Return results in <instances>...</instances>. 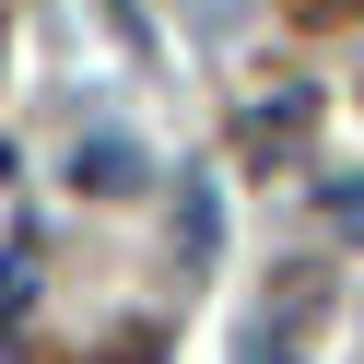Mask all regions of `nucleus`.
<instances>
[{"label":"nucleus","mask_w":364,"mask_h":364,"mask_svg":"<svg viewBox=\"0 0 364 364\" xmlns=\"http://www.w3.org/2000/svg\"><path fill=\"white\" fill-rule=\"evenodd\" d=\"M71 176H82V188H129V176H141V153H129V141H82Z\"/></svg>","instance_id":"obj_1"},{"label":"nucleus","mask_w":364,"mask_h":364,"mask_svg":"<svg viewBox=\"0 0 364 364\" xmlns=\"http://www.w3.org/2000/svg\"><path fill=\"white\" fill-rule=\"evenodd\" d=\"M24 306H36V259H0V341L24 329Z\"/></svg>","instance_id":"obj_2"},{"label":"nucleus","mask_w":364,"mask_h":364,"mask_svg":"<svg viewBox=\"0 0 364 364\" xmlns=\"http://www.w3.org/2000/svg\"><path fill=\"white\" fill-rule=\"evenodd\" d=\"M259 364H282V353H259Z\"/></svg>","instance_id":"obj_3"}]
</instances>
